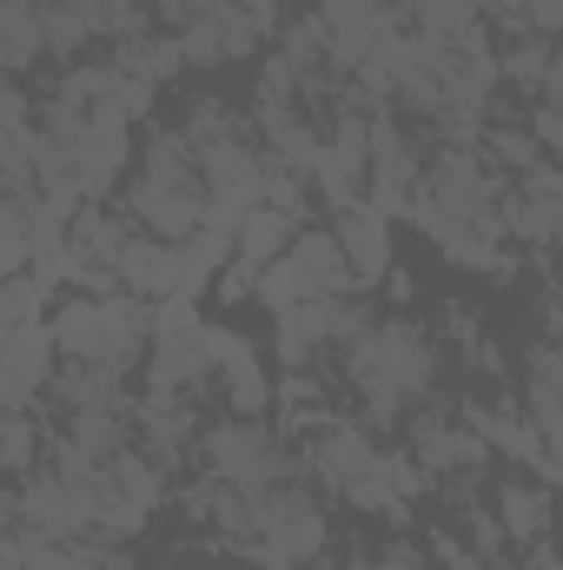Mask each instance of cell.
Instances as JSON below:
<instances>
[{
  "mask_svg": "<svg viewBox=\"0 0 563 570\" xmlns=\"http://www.w3.org/2000/svg\"><path fill=\"white\" fill-rule=\"evenodd\" d=\"M199 444H206V464H213V478H233V484H246V491H273L285 478H298V471H312L305 458H292L279 444V431L266 425V419H219V425L199 431Z\"/></svg>",
  "mask_w": 563,
  "mask_h": 570,
  "instance_id": "obj_5",
  "label": "cell"
},
{
  "mask_svg": "<svg viewBox=\"0 0 563 570\" xmlns=\"http://www.w3.org/2000/svg\"><path fill=\"white\" fill-rule=\"evenodd\" d=\"M0 352H7V358H0V392H7V412H27V405H33V392H40V385H53V352H60L53 318L7 325Z\"/></svg>",
  "mask_w": 563,
  "mask_h": 570,
  "instance_id": "obj_11",
  "label": "cell"
},
{
  "mask_svg": "<svg viewBox=\"0 0 563 570\" xmlns=\"http://www.w3.org/2000/svg\"><path fill=\"white\" fill-rule=\"evenodd\" d=\"M345 365H352V385H358L372 425H392L412 405H424L431 399V379H437L431 332H418L412 318H365L345 338Z\"/></svg>",
  "mask_w": 563,
  "mask_h": 570,
  "instance_id": "obj_1",
  "label": "cell"
},
{
  "mask_svg": "<svg viewBox=\"0 0 563 570\" xmlns=\"http://www.w3.org/2000/svg\"><path fill=\"white\" fill-rule=\"evenodd\" d=\"M127 213L140 219V233H159V239H192L199 219L213 213V193H206V166L199 153L172 134H152L140 146V166L127 179Z\"/></svg>",
  "mask_w": 563,
  "mask_h": 570,
  "instance_id": "obj_2",
  "label": "cell"
},
{
  "mask_svg": "<svg viewBox=\"0 0 563 570\" xmlns=\"http://www.w3.org/2000/svg\"><path fill=\"white\" fill-rule=\"evenodd\" d=\"M93 33H107V40H134V33H146V7L140 0H67Z\"/></svg>",
  "mask_w": 563,
  "mask_h": 570,
  "instance_id": "obj_22",
  "label": "cell"
},
{
  "mask_svg": "<svg viewBox=\"0 0 563 570\" xmlns=\"http://www.w3.org/2000/svg\"><path fill=\"white\" fill-rule=\"evenodd\" d=\"M47 53V20H40V0H7L0 7V60L7 73H33V60Z\"/></svg>",
  "mask_w": 563,
  "mask_h": 570,
  "instance_id": "obj_20",
  "label": "cell"
},
{
  "mask_svg": "<svg viewBox=\"0 0 563 570\" xmlns=\"http://www.w3.org/2000/svg\"><path fill=\"white\" fill-rule=\"evenodd\" d=\"M273 33V0H192L179 20V53L186 67H226L246 60Z\"/></svg>",
  "mask_w": 563,
  "mask_h": 570,
  "instance_id": "obj_6",
  "label": "cell"
},
{
  "mask_svg": "<svg viewBox=\"0 0 563 570\" xmlns=\"http://www.w3.org/2000/svg\"><path fill=\"white\" fill-rule=\"evenodd\" d=\"M305 233V219L298 213H279V206H253L246 219H239V266H253V273H266L273 259L292 253V239Z\"/></svg>",
  "mask_w": 563,
  "mask_h": 570,
  "instance_id": "obj_19",
  "label": "cell"
},
{
  "mask_svg": "<svg viewBox=\"0 0 563 570\" xmlns=\"http://www.w3.org/2000/svg\"><path fill=\"white\" fill-rule=\"evenodd\" d=\"M53 338L67 358L80 365H107V372H127L152 338V312H140L134 292H80L53 312Z\"/></svg>",
  "mask_w": 563,
  "mask_h": 570,
  "instance_id": "obj_3",
  "label": "cell"
},
{
  "mask_svg": "<svg viewBox=\"0 0 563 570\" xmlns=\"http://www.w3.org/2000/svg\"><path fill=\"white\" fill-rule=\"evenodd\" d=\"M33 438H40V431H33L27 412H7V438H0V444H7V471H13V484L33 478Z\"/></svg>",
  "mask_w": 563,
  "mask_h": 570,
  "instance_id": "obj_26",
  "label": "cell"
},
{
  "mask_svg": "<svg viewBox=\"0 0 563 570\" xmlns=\"http://www.w3.org/2000/svg\"><path fill=\"white\" fill-rule=\"evenodd\" d=\"M551 53H557V47H544V40L531 33V40H511L497 60H504V73H511V80H524V87H544V73H551Z\"/></svg>",
  "mask_w": 563,
  "mask_h": 570,
  "instance_id": "obj_25",
  "label": "cell"
},
{
  "mask_svg": "<svg viewBox=\"0 0 563 570\" xmlns=\"http://www.w3.org/2000/svg\"><path fill=\"white\" fill-rule=\"evenodd\" d=\"M405 20L431 47H484V0H405Z\"/></svg>",
  "mask_w": 563,
  "mask_h": 570,
  "instance_id": "obj_16",
  "label": "cell"
},
{
  "mask_svg": "<svg viewBox=\"0 0 563 570\" xmlns=\"http://www.w3.org/2000/svg\"><path fill=\"white\" fill-rule=\"evenodd\" d=\"M504 226H511V239H531V246L563 239V166L537 159L531 173H517V179H511Z\"/></svg>",
  "mask_w": 563,
  "mask_h": 570,
  "instance_id": "obj_10",
  "label": "cell"
},
{
  "mask_svg": "<svg viewBox=\"0 0 563 570\" xmlns=\"http://www.w3.org/2000/svg\"><path fill=\"white\" fill-rule=\"evenodd\" d=\"M179 140L192 146V153H213V146H226V140H246V120H239L226 100L199 94V100L186 107V120H179Z\"/></svg>",
  "mask_w": 563,
  "mask_h": 570,
  "instance_id": "obj_21",
  "label": "cell"
},
{
  "mask_svg": "<svg viewBox=\"0 0 563 570\" xmlns=\"http://www.w3.org/2000/svg\"><path fill=\"white\" fill-rule=\"evenodd\" d=\"M213 385L233 399L239 419H266V405L279 399V392L266 385V358H259V345L239 338V332H226V325H219V379H213Z\"/></svg>",
  "mask_w": 563,
  "mask_h": 570,
  "instance_id": "obj_14",
  "label": "cell"
},
{
  "mask_svg": "<svg viewBox=\"0 0 563 570\" xmlns=\"http://www.w3.org/2000/svg\"><path fill=\"white\" fill-rule=\"evenodd\" d=\"M318 33H325V53L332 67H365L385 40H398L412 20H405V0H318Z\"/></svg>",
  "mask_w": 563,
  "mask_h": 570,
  "instance_id": "obj_7",
  "label": "cell"
},
{
  "mask_svg": "<svg viewBox=\"0 0 563 570\" xmlns=\"http://www.w3.org/2000/svg\"><path fill=\"white\" fill-rule=\"evenodd\" d=\"M199 166H206V193H213V206L233 213V219H246V213L266 206V193H273V159H266L253 140L213 146V153H199Z\"/></svg>",
  "mask_w": 563,
  "mask_h": 570,
  "instance_id": "obj_9",
  "label": "cell"
},
{
  "mask_svg": "<svg viewBox=\"0 0 563 570\" xmlns=\"http://www.w3.org/2000/svg\"><path fill=\"white\" fill-rule=\"evenodd\" d=\"M484 431L471 425V419H444V412H424L418 425H412V451H418V464L431 478H471L477 464H484Z\"/></svg>",
  "mask_w": 563,
  "mask_h": 570,
  "instance_id": "obj_13",
  "label": "cell"
},
{
  "mask_svg": "<svg viewBox=\"0 0 563 570\" xmlns=\"http://www.w3.org/2000/svg\"><path fill=\"white\" fill-rule=\"evenodd\" d=\"M332 233H338V246H345V259H352L358 285H372V279H385V273H392V219H385L372 199L345 206Z\"/></svg>",
  "mask_w": 563,
  "mask_h": 570,
  "instance_id": "obj_15",
  "label": "cell"
},
{
  "mask_svg": "<svg viewBox=\"0 0 563 570\" xmlns=\"http://www.w3.org/2000/svg\"><path fill=\"white\" fill-rule=\"evenodd\" d=\"M531 7V27L537 33H563V0H524Z\"/></svg>",
  "mask_w": 563,
  "mask_h": 570,
  "instance_id": "obj_28",
  "label": "cell"
},
{
  "mask_svg": "<svg viewBox=\"0 0 563 570\" xmlns=\"http://www.w3.org/2000/svg\"><path fill=\"white\" fill-rule=\"evenodd\" d=\"M120 379H127V372H107V365H80V358H67V372L53 379V399H60L67 419H73V412H127Z\"/></svg>",
  "mask_w": 563,
  "mask_h": 570,
  "instance_id": "obj_18",
  "label": "cell"
},
{
  "mask_svg": "<svg viewBox=\"0 0 563 570\" xmlns=\"http://www.w3.org/2000/svg\"><path fill=\"white\" fill-rule=\"evenodd\" d=\"M273 318H279L273 352H279L292 372H305L325 345H338V338H352V332L365 325V312L345 305V298H305V305H292V312H273Z\"/></svg>",
  "mask_w": 563,
  "mask_h": 570,
  "instance_id": "obj_8",
  "label": "cell"
},
{
  "mask_svg": "<svg viewBox=\"0 0 563 570\" xmlns=\"http://www.w3.org/2000/svg\"><path fill=\"white\" fill-rule=\"evenodd\" d=\"M352 292H358V273H352L338 233H318V226H305V233L292 239V253L259 273V298H266L273 312H292V305H305V298H352Z\"/></svg>",
  "mask_w": 563,
  "mask_h": 570,
  "instance_id": "obj_4",
  "label": "cell"
},
{
  "mask_svg": "<svg viewBox=\"0 0 563 570\" xmlns=\"http://www.w3.org/2000/svg\"><path fill=\"white\" fill-rule=\"evenodd\" d=\"M40 305H47V285L33 279V273H13V279L0 285V332L7 325H33Z\"/></svg>",
  "mask_w": 563,
  "mask_h": 570,
  "instance_id": "obj_24",
  "label": "cell"
},
{
  "mask_svg": "<svg viewBox=\"0 0 563 570\" xmlns=\"http://www.w3.org/2000/svg\"><path fill=\"white\" fill-rule=\"evenodd\" d=\"M40 20H47V53L53 60H67V53H80L87 40H93V27L67 7V0H40Z\"/></svg>",
  "mask_w": 563,
  "mask_h": 570,
  "instance_id": "obj_23",
  "label": "cell"
},
{
  "mask_svg": "<svg viewBox=\"0 0 563 570\" xmlns=\"http://www.w3.org/2000/svg\"><path fill=\"white\" fill-rule=\"evenodd\" d=\"M531 134H537V146H551L563 159V114L557 107H537V120H531Z\"/></svg>",
  "mask_w": 563,
  "mask_h": 570,
  "instance_id": "obj_27",
  "label": "cell"
},
{
  "mask_svg": "<svg viewBox=\"0 0 563 570\" xmlns=\"http://www.w3.org/2000/svg\"><path fill=\"white\" fill-rule=\"evenodd\" d=\"M120 292H134L146 305H159V298H172V292H192L186 279V246L179 239H159V233H134V246L120 253Z\"/></svg>",
  "mask_w": 563,
  "mask_h": 570,
  "instance_id": "obj_12",
  "label": "cell"
},
{
  "mask_svg": "<svg viewBox=\"0 0 563 570\" xmlns=\"http://www.w3.org/2000/svg\"><path fill=\"white\" fill-rule=\"evenodd\" d=\"M551 524H557V504H551L544 484H504V491H497V531H504L511 544L537 551V544L551 538Z\"/></svg>",
  "mask_w": 563,
  "mask_h": 570,
  "instance_id": "obj_17",
  "label": "cell"
},
{
  "mask_svg": "<svg viewBox=\"0 0 563 570\" xmlns=\"http://www.w3.org/2000/svg\"><path fill=\"white\" fill-rule=\"evenodd\" d=\"M544 107H557L563 114V47L551 53V73H544Z\"/></svg>",
  "mask_w": 563,
  "mask_h": 570,
  "instance_id": "obj_29",
  "label": "cell"
}]
</instances>
